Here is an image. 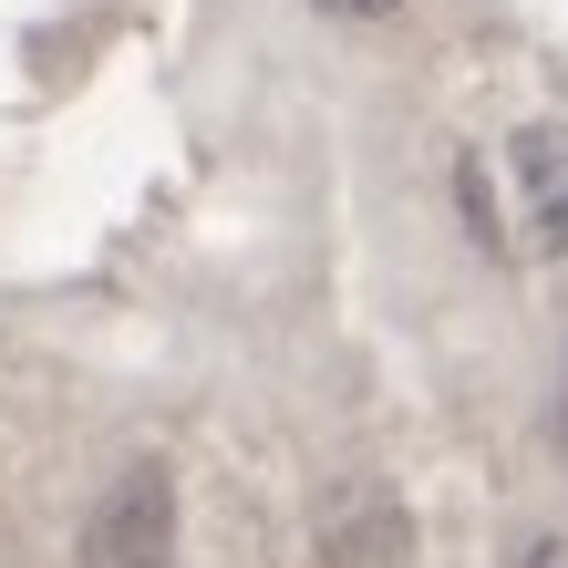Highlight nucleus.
I'll return each mask as SVG.
<instances>
[{"mask_svg":"<svg viewBox=\"0 0 568 568\" xmlns=\"http://www.w3.org/2000/svg\"><path fill=\"white\" fill-rule=\"evenodd\" d=\"M321 568H414V517L393 496H352L321 527Z\"/></svg>","mask_w":568,"mask_h":568,"instance_id":"obj_3","label":"nucleus"},{"mask_svg":"<svg viewBox=\"0 0 568 568\" xmlns=\"http://www.w3.org/2000/svg\"><path fill=\"white\" fill-rule=\"evenodd\" d=\"M465 217L507 258H568V124H517L465 165Z\"/></svg>","mask_w":568,"mask_h":568,"instance_id":"obj_1","label":"nucleus"},{"mask_svg":"<svg viewBox=\"0 0 568 568\" xmlns=\"http://www.w3.org/2000/svg\"><path fill=\"white\" fill-rule=\"evenodd\" d=\"M176 558V486L165 465H124L104 507L83 517V568H165Z\"/></svg>","mask_w":568,"mask_h":568,"instance_id":"obj_2","label":"nucleus"},{"mask_svg":"<svg viewBox=\"0 0 568 568\" xmlns=\"http://www.w3.org/2000/svg\"><path fill=\"white\" fill-rule=\"evenodd\" d=\"M321 11H352V21H383L393 0H321Z\"/></svg>","mask_w":568,"mask_h":568,"instance_id":"obj_5","label":"nucleus"},{"mask_svg":"<svg viewBox=\"0 0 568 568\" xmlns=\"http://www.w3.org/2000/svg\"><path fill=\"white\" fill-rule=\"evenodd\" d=\"M558 445H568V393H558Z\"/></svg>","mask_w":568,"mask_h":568,"instance_id":"obj_6","label":"nucleus"},{"mask_svg":"<svg viewBox=\"0 0 568 568\" xmlns=\"http://www.w3.org/2000/svg\"><path fill=\"white\" fill-rule=\"evenodd\" d=\"M517 568H568V538H538V548H527Z\"/></svg>","mask_w":568,"mask_h":568,"instance_id":"obj_4","label":"nucleus"}]
</instances>
